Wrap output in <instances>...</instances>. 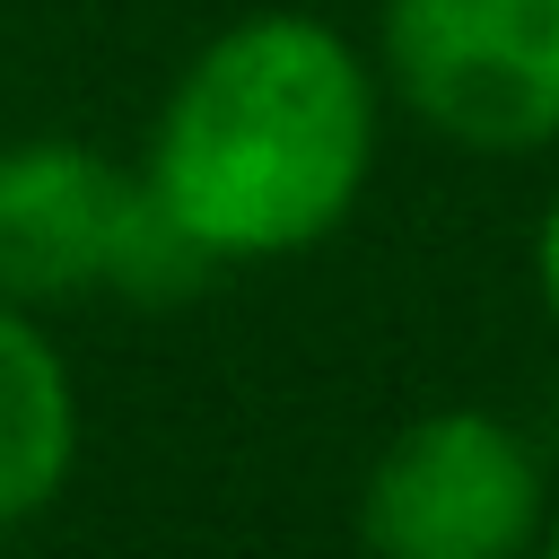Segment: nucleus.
Masks as SVG:
<instances>
[{
	"label": "nucleus",
	"mask_w": 559,
	"mask_h": 559,
	"mask_svg": "<svg viewBox=\"0 0 559 559\" xmlns=\"http://www.w3.org/2000/svg\"><path fill=\"white\" fill-rule=\"evenodd\" d=\"M140 175L210 262L306 253L376 175V70L306 9L236 17L175 70Z\"/></svg>",
	"instance_id": "1"
},
{
	"label": "nucleus",
	"mask_w": 559,
	"mask_h": 559,
	"mask_svg": "<svg viewBox=\"0 0 559 559\" xmlns=\"http://www.w3.org/2000/svg\"><path fill=\"white\" fill-rule=\"evenodd\" d=\"M210 271L218 262L157 210L148 175L61 131L0 148V297L70 306L105 288L131 306H175Z\"/></svg>",
	"instance_id": "2"
},
{
	"label": "nucleus",
	"mask_w": 559,
	"mask_h": 559,
	"mask_svg": "<svg viewBox=\"0 0 559 559\" xmlns=\"http://www.w3.org/2000/svg\"><path fill=\"white\" fill-rule=\"evenodd\" d=\"M384 87L472 157L559 140V0H384Z\"/></svg>",
	"instance_id": "3"
},
{
	"label": "nucleus",
	"mask_w": 559,
	"mask_h": 559,
	"mask_svg": "<svg viewBox=\"0 0 559 559\" xmlns=\"http://www.w3.org/2000/svg\"><path fill=\"white\" fill-rule=\"evenodd\" d=\"M358 542L384 559H507L542 542V454L498 411H419L358 480Z\"/></svg>",
	"instance_id": "4"
},
{
	"label": "nucleus",
	"mask_w": 559,
	"mask_h": 559,
	"mask_svg": "<svg viewBox=\"0 0 559 559\" xmlns=\"http://www.w3.org/2000/svg\"><path fill=\"white\" fill-rule=\"evenodd\" d=\"M79 463V384L35 306L0 297V533L44 515Z\"/></svg>",
	"instance_id": "5"
},
{
	"label": "nucleus",
	"mask_w": 559,
	"mask_h": 559,
	"mask_svg": "<svg viewBox=\"0 0 559 559\" xmlns=\"http://www.w3.org/2000/svg\"><path fill=\"white\" fill-rule=\"evenodd\" d=\"M533 280H542V306H550V323H559V192H550V210H542V227H533Z\"/></svg>",
	"instance_id": "6"
},
{
	"label": "nucleus",
	"mask_w": 559,
	"mask_h": 559,
	"mask_svg": "<svg viewBox=\"0 0 559 559\" xmlns=\"http://www.w3.org/2000/svg\"><path fill=\"white\" fill-rule=\"evenodd\" d=\"M542 550H559V515H550V524H542Z\"/></svg>",
	"instance_id": "7"
}]
</instances>
